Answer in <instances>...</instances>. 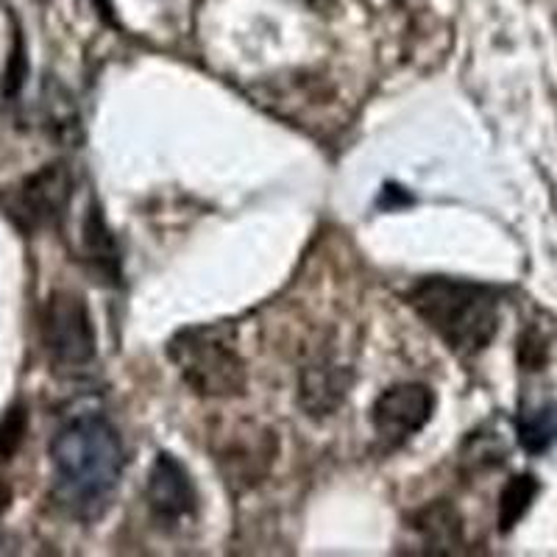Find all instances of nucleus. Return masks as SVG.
<instances>
[{
  "label": "nucleus",
  "mask_w": 557,
  "mask_h": 557,
  "mask_svg": "<svg viewBox=\"0 0 557 557\" xmlns=\"http://www.w3.org/2000/svg\"><path fill=\"white\" fill-rule=\"evenodd\" d=\"M53 491L78 519H98L121 485V435L98 412L70 418L51 444Z\"/></svg>",
  "instance_id": "1"
},
{
  "label": "nucleus",
  "mask_w": 557,
  "mask_h": 557,
  "mask_svg": "<svg viewBox=\"0 0 557 557\" xmlns=\"http://www.w3.org/2000/svg\"><path fill=\"white\" fill-rule=\"evenodd\" d=\"M348 391V376L343 368L312 366L301 374V405L310 416H330L343 405Z\"/></svg>",
  "instance_id": "8"
},
{
  "label": "nucleus",
  "mask_w": 557,
  "mask_h": 557,
  "mask_svg": "<svg viewBox=\"0 0 557 557\" xmlns=\"http://www.w3.org/2000/svg\"><path fill=\"white\" fill-rule=\"evenodd\" d=\"M23 432H26V416L20 410H14L12 416L0 424V455H12L17 449V444L23 441Z\"/></svg>",
  "instance_id": "13"
},
{
  "label": "nucleus",
  "mask_w": 557,
  "mask_h": 557,
  "mask_svg": "<svg viewBox=\"0 0 557 557\" xmlns=\"http://www.w3.org/2000/svg\"><path fill=\"white\" fill-rule=\"evenodd\" d=\"M198 494L190 474L173 455H159L148 474V507L159 521L178 524L196 513Z\"/></svg>",
  "instance_id": "7"
},
{
  "label": "nucleus",
  "mask_w": 557,
  "mask_h": 557,
  "mask_svg": "<svg viewBox=\"0 0 557 557\" xmlns=\"http://www.w3.org/2000/svg\"><path fill=\"white\" fill-rule=\"evenodd\" d=\"M168 355L176 362L182 380L209 399L237 396L246 387V366L237 355L235 326H190L173 337Z\"/></svg>",
  "instance_id": "3"
},
{
  "label": "nucleus",
  "mask_w": 557,
  "mask_h": 557,
  "mask_svg": "<svg viewBox=\"0 0 557 557\" xmlns=\"http://www.w3.org/2000/svg\"><path fill=\"white\" fill-rule=\"evenodd\" d=\"M410 307L457 355H476L499 330L494 290L462 278L432 276L418 282L410 290Z\"/></svg>",
  "instance_id": "2"
},
{
  "label": "nucleus",
  "mask_w": 557,
  "mask_h": 557,
  "mask_svg": "<svg viewBox=\"0 0 557 557\" xmlns=\"http://www.w3.org/2000/svg\"><path fill=\"white\" fill-rule=\"evenodd\" d=\"M535 494H539V482L532 480L530 474L513 476V480L507 482L505 491H502V499H499V524H502V530L507 532L510 527L519 524L521 516L530 510Z\"/></svg>",
  "instance_id": "12"
},
{
  "label": "nucleus",
  "mask_w": 557,
  "mask_h": 557,
  "mask_svg": "<svg viewBox=\"0 0 557 557\" xmlns=\"http://www.w3.org/2000/svg\"><path fill=\"white\" fill-rule=\"evenodd\" d=\"M519 441L532 455L552 449L557 444V405H544L530 412H521Z\"/></svg>",
  "instance_id": "10"
},
{
  "label": "nucleus",
  "mask_w": 557,
  "mask_h": 557,
  "mask_svg": "<svg viewBox=\"0 0 557 557\" xmlns=\"http://www.w3.org/2000/svg\"><path fill=\"white\" fill-rule=\"evenodd\" d=\"M42 343L59 368H84L96 360V326L78 293L57 290L45 301Z\"/></svg>",
  "instance_id": "4"
},
{
  "label": "nucleus",
  "mask_w": 557,
  "mask_h": 557,
  "mask_svg": "<svg viewBox=\"0 0 557 557\" xmlns=\"http://www.w3.org/2000/svg\"><path fill=\"white\" fill-rule=\"evenodd\" d=\"M416 530L421 532L424 544H430V552H437L441 546L451 549L455 544H460V521L455 519V510L444 505L426 507L416 519Z\"/></svg>",
  "instance_id": "11"
},
{
  "label": "nucleus",
  "mask_w": 557,
  "mask_h": 557,
  "mask_svg": "<svg viewBox=\"0 0 557 557\" xmlns=\"http://www.w3.org/2000/svg\"><path fill=\"white\" fill-rule=\"evenodd\" d=\"M432 410H435V396H432L430 387L407 382V385H393L391 391L382 393L374 401L371 421L385 441L401 444L410 435L424 430L426 421L432 418Z\"/></svg>",
  "instance_id": "6"
},
{
  "label": "nucleus",
  "mask_w": 557,
  "mask_h": 557,
  "mask_svg": "<svg viewBox=\"0 0 557 557\" xmlns=\"http://www.w3.org/2000/svg\"><path fill=\"white\" fill-rule=\"evenodd\" d=\"M82 235L84 253H87V260L92 262V268H96L98 273H103L107 278L117 276V265H121V260H117V246H114L112 232H109L107 221H103V215L98 209H89Z\"/></svg>",
  "instance_id": "9"
},
{
  "label": "nucleus",
  "mask_w": 557,
  "mask_h": 557,
  "mask_svg": "<svg viewBox=\"0 0 557 557\" xmlns=\"http://www.w3.org/2000/svg\"><path fill=\"white\" fill-rule=\"evenodd\" d=\"M73 193V178L62 162L39 168L14 190L9 201V215L28 232L48 228L64 215Z\"/></svg>",
  "instance_id": "5"
},
{
  "label": "nucleus",
  "mask_w": 557,
  "mask_h": 557,
  "mask_svg": "<svg viewBox=\"0 0 557 557\" xmlns=\"http://www.w3.org/2000/svg\"><path fill=\"white\" fill-rule=\"evenodd\" d=\"M23 82H26V53H23V42H20V37H17V42H14L12 62H9V67H7V84H3L7 96H14Z\"/></svg>",
  "instance_id": "14"
},
{
  "label": "nucleus",
  "mask_w": 557,
  "mask_h": 557,
  "mask_svg": "<svg viewBox=\"0 0 557 557\" xmlns=\"http://www.w3.org/2000/svg\"><path fill=\"white\" fill-rule=\"evenodd\" d=\"M9 502H12V494H9V487L3 485V482H0V516L7 513Z\"/></svg>",
  "instance_id": "15"
}]
</instances>
